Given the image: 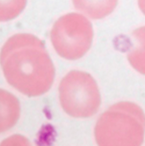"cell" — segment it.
I'll return each mask as SVG.
<instances>
[{
	"mask_svg": "<svg viewBox=\"0 0 145 146\" xmlns=\"http://www.w3.org/2000/svg\"><path fill=\"white\" fill-rule=\"evenodd\" d=\"M50 40L56 52L68 60H77L90 48L94 36L93 26L82 14L72 13L60 18L50 32Z\"/></svg>",
	"mask_w": 145,
	"mask_h": 146,
	"instance_id": "4",
	"label": "cell"
},
{
	"mask_svg": "<svg viewBox=\"0 0 145 146\" xmlns=\"http://www.w3.org/2000/svg\"><path fill=\"white\" fill-rule=\"evenodd\" d=\"M0 64L8 83L28 97H38L51 88L54 67L42 40L29 33L10 37L0 52Z\"/></svg>",
	"mask_w": 145,
	"mask_h": 146,
	"instance_id": "1",
	"label": "cell"
},
{
	"mask_svg": "<svg viewBox=\"0 0 145 146\" xmlns=\"http://www.w3.org/2000/svg\"><path fill=\"white\" fill-rule=\"evenodd\" d=\"M145 133V115L137 104L121 102L111 107L99 119L95 137L100 146H139Z\"/></svg>",
	"mask_w": 145,
	"mask_h": 146,
	"instance_id": "2",
	"label": "cell"
},
{
	"mask_svg": "<svg viewBox=\"0 0 145 146\" xmlns=\"http://www.w3.org/2000/svg\"><path fill=\"white\" fill-rule=\"evenodd\" d=\"M20 114L21 107L18 99L10 93L0 89V134L14 126Z\"/></svg>",
	"mask_w": 145,
	"mask_h": 146,
	"instance_id": "5",
	"label": "cell"
},
{
	"mask_svg": "<svg viewBox=\"0 0 145 146\" xmlns=\"http://www.w3.org/2000/svg\"><path fill=\"white\" fill-rule=\"evenodd\" d=\"M76 10L92 19H101L111 14L118 0H72Z\"/></svg>",
	"mask_w": 145,
	"mask_h": 146,
	"instance_id": "6",
	"label": "cell"
},
{
	"mask_svg": "<svg viewBox=\"0 0 145 146\" xmlns=\"http://www.w3.org/2000/svg\"><path fill=\"white\" fill-rule=\"evenodd\" d=\"M27 0H0V22L17 18L23 11Z\"/></svg>",
	"mask_w": 145,
	"mask_h": 146,
	"instance_id": "8",
	"label": "cell"
},
{
	"mask_svg": "<svg viewBox=\"0 0 145 146\" xmlns=\"http://www.w3.org/2000/svg\"><path fill=\"white\" fill-rule=\"evenodd\" d=\"M138 5L140 9L145 15V0H138Z\"/></svg>",
	"mask_w": 145,
	"mask_h": 146,
	"instance_id": "9",
	"label": "cell"
},
{
	"mask_svg": "<svg viewBox=\"0 0 145 146\" xmlns=\"http://www.w3.org/2000/svg\"><path fill=\"white\" fill-rule=\"evenodd\" d=\"M59 98L64 111L75 118L90 117L97 113L101 97L97 82L89 73L73 71L59 85Z\"/></svg>",
	"mask_w": 145,
	"mask_h": 146,
	"instance_id": "3",
	"label": "cell"
},
{
	"mask_svg": "<svg viewBox=\"0 0 145 146\" xmlns=\"http://www.w3.org/2000/svg\"><path fill=\"white\" fill-rule=\"evenodd\" d=\"M133 44L128 54V59L138 72L145 75V25L132 33Z\"/></svg>",
	"mask_w": 145,
	"mask_h": 146,
	"instance_id": "7",
	"label": "cell"
}]
</instances>
